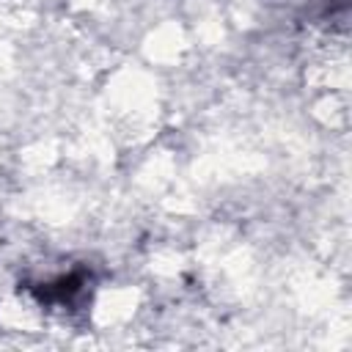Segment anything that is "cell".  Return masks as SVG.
Wrapping results in <instances>:
<instances>
[{"instance_id": "cell-1", "label": "cell", "mask_w": 352, "mask_h": 352, "mask_svg": "<svg viewBox=\"0 0 352 352\" xmlns=\"http://www.w3.org/2000/svg\"><path fill=\"white\" fill-rule=\"evenodd\" d=\"M80 283H82V278H80V275L58 278L55 283H47V289L41 292V297H44V300H50V302H66V300L80 289Z\"/></svg>"}]
</instances>
